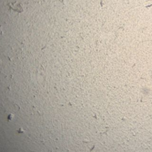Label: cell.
<instances>
[{"label":"cell","instance_id":"1","mask_svg":"<svg viewBox=\"0 0 152 152\" xmlns=\"http://www.w3.org/2000/svg\"><path fill=\"white\" fill-rule=\"evenodd\" d=\"M60 1H61L62 2H64V0H60Z\"/></svg>","mask_w":152,"mask_h":152}]
</instances>
